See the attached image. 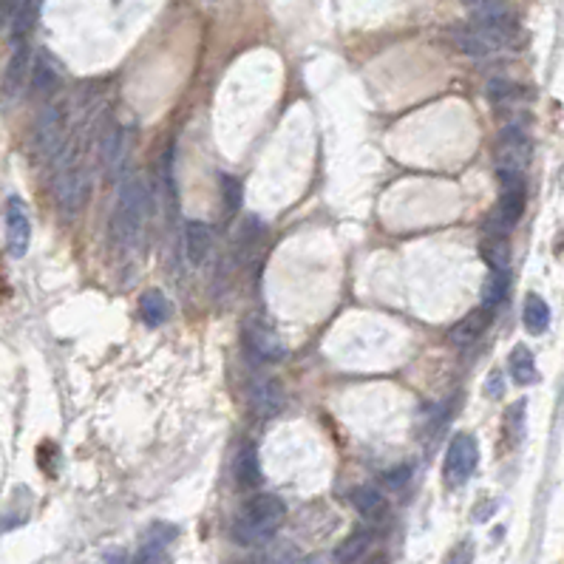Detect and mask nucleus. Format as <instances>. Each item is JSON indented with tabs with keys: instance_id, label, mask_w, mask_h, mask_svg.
I'll return each mask as SVG.
<instances>
[{
	"instance_id": "nucleus-12",
	"label": "nucleus",
	"mask_w": 564,
	"mask_h": 564,
	"mask_svg": "<svg viewBox=\"0 0 564 564\" xmlns=\"http://www.w3.org/2000/svg\"><path fill=\"white\" fill-rule=\"evenodd\" d=\"M29 241H32V221L29 213H26V204L20 199H9L6 204V244L15 259H23L29 252Z\"/></svg>"
},
{
	"instance_id": "nucleus-13",
	"label": "nucleus",
	"mask_w": 564,
	"mask_h": 564,
	"mask_svg": "<svg viewBox=\"0 0 564 564\" xmlns=\"http://www.w3.org/2000/svg\"><path fill=\"white\" fill-rule=\"evenodd\" d=\"M63 83L60 63L48 55V51H37L32 60V74H29V91L37 99H48Z\"/></svg>"
},
{
	"instance_id": "nucleus-29",
	"label": "nucleus",
	"mask_w": 564,
	"mask_h": 564,
	"mask_svg": "<svg viewBox=\"0 0 564 564\" xmlns=\"http://www.w3.org/2000/svg\"><path fill=\"white\" fill-rule=\"evenodd\" d=\"M522 431H525V400L514 403L505 412V434L510 437V443H519Z\"/></svg>"
},
{
	"instance_id": "nucleus-8",
	"label": "nucleus",
	"mask_w": 564,
	"mask_h": 564,
	"mask_svg": "<svg viewBox=\"0 0 564 564\" xmlns=\"http://www.w3.org/2000/svg\"><path fill=\"white\" fill-rule=\"evenodd\" d=\"M530 162V139L519 125H508L497 145L499 173H525Z\"/></svg>"
},
{
	"instance_id": "nucleus-11",
	"label": "nucleus",
	"mask_w": 564,
	"mask_h": 564,
	"mask_svg": "<svg viewBox=\"0 0 564 564\" xmlns=\"http://www.w3.org/2000/svg\"><path fill=\"white\" fill-rule=\"evenodd\" d=\"M32 48L29 43H15V55L6 63L4 80H0V94H4V102L12 106V102L23 94V88L29 86V74H32Z\"/></svg>"
},
{
	"instance_id": "nucleus-33",
	"label": "nucleus",
	"mask_w": 564,
	"mask_h": 564,
	"mask_svg": "<svg viewBox=\"0 0 564 564\" xmlns=\"http://www.w3.org/2000/svg\"><path fill=\"white\" fill-rule=\"evenodd\" d=\"M499 392H502V389H499V372H494L491 380H488V395H491V397H499Z\"/></svg>"
},
{
	"instance_id": "nucleus-18",
	"label": "nucleus",
	"mask_w": 564,
	"mask_h": 564,
	"mask_svg": "<svg viewBox=\"0 0 564 564\" xmlns=\"http://www.w3.org/2000/svg\"><path fill=\"white\" fill-rule=\"evenodd\" d=\"M264 239H267L264 224H261L259 219H247V221L239 227V233H236V255H239V261H241V264L252 261L255 255L261 252Z\"/></svg>"
},
{
	"instance_id": "nucleus-1",
	"label": "nucleus",
	"mask_w": 564,
	"mask_h": 564,
	"mask_svg": "<svg viewBox=\"0 0 564 564\" xmlns=\"http://www.w3.org/2000/svg\"><path fill=\"white\" fill-rule=\"evenodd\" d=\"M145 219H148V188L142 182V176L137 173L119 176V188L111 210L114 247L122 252H134L145 233Z\"/></svg>"
},
{
	"instance_id": "nucleus-10",
	"label": "nucleus",
	"mask_w": 564,
	"mask_h": 564,
	"mask_svg": "<svg viewBox=\"0 0 564 564\" xmlns=\"http://www.w3.org/2000/svg\"><path fill=\"white\" fill-rule=\"evenodd\" d=\"M241 335H244V344H247L250 354L259 357V361L275 364L287 354L284 344H281V338H278V332L272 326H267L264 321H259V318H250L241 329Z\"/></svg>"
},
{
	"instance_id": "nucleus-3",
	"label": "nucleus",
	"mask_w": 564,
	"mask_h": 564,
	"mask_svg": "<svg viewBox=\"0 0 564 564\" xmlns=\"http://www.w3.org/2000/svg\"><path fill=\"white\" fill-rule=\"evenodd\" d=\"M91 196V176L86 165L77 159L74 145L68 142L57 157V176H55V199L66 216H77Z\"/></svg>"
},
{
	"instance_id": "nucleus-21",
	"label": "nucleus",
	"mask_w": 564,
	"mask_h": 564,
	"mask_svg": "<svg viewBox=\"0 0 564 564\" xmlns=\"http://www.w3.org/2000/svg\"><path fill=\"white\" fill-rule=\"evenodd\" d=\"M479 252L491 270H508V264H510V244H508L502 230L488 227V236H485V241L479 244Z\"/></svg>"
},
{
	"instance_id": "nucleus-31",
	"label": "nucleus",
	"mask_w": 564,
	"mask_h": 564,
	"mask_svg": "<svg viewBox=\"0 0 564 564\" xmlns=\"http://www.w3.org/2000/svg\"><path fill=\"white\" fill-rule=\"evenodd\" d=\"M405 477H408V468H400V471H395V474H386V485H392V488H400V485L405 482Z\"/></svg>"
},
{
	"instance_id": "nucleus-26",
	"label": "nucleus",
	"mask_w": 564,
	"mask_h": 564,
	"mask_svg": "<svg viewBox=\"0 0 564 564\" xmlns=\"http://www.w3.org/2000/svg\"><path fill=\"white\" fill-rule=\"evenodd\" d=\"M508 287H510V278H508V270H491V275L485 278L482 284V306H488V310H497V306L505 301L508 295Z\"/></svg>"
},
{
	"instance_id": "nucleus-30",
	"label": "nucleus",
	"mask_w": 564,
	"mask_h": 564,
	"mask_svg": "<svg viewBox=\"0 0 564 564\" xmlns=\"http://www.w3.org/2000/svg\"><path fill=\"white\" fill-rule=\"evenodd\" d=\"M221 190H224V208H227L230 213H236L239 204H241V185H239V179L224 176V179H221Z\"/></svg>"
},
{
	"instance_id": "nucleus-17",
	"label": "nucleus",
	"mask_w": 564,
	"mask_h": 564,
	"mask_svg": "<svg viewBox=\"0 0 564 564\" xmlns=\"http://www.w3.org/2000/svg\"><path fill=\"white\" fill-rule=\"evenodd\" d=\"M213 250V230L204 221H188L185 227V255L190 264H201Z\"/></svg>"
},
{
	"instance_id": "nucleus-28",
	"label": "nucleus",
	"mask_w": 564,
	"mask_h": 564,
	"mask_svg": "<svg viewBox=\"0 0 564 564\" xmlns=\"http://www.w3.org/2000/svg\"><path fill=\"white\" fill-rule=\"evenodd\" d=\"M139 313H142V318H145V323H150V326H159V323H165L168 321V301H165V295L159 292V290H148L145 295H142V301H139Z\"/></svg>"
},
{
	"instance_id": "nucleus-27",
	"label": "nucleus",
	"mask_w": 564,
	"mask_h": 564,
	"mask_svg": "<svg viewBox=\"0 0 564 564\" xmlns=\"http://www.w3.org/2000/svg\"><path fill=\"white\" fill-rule=\"evenodd\" d=\"M122 148H125L122 128H117V125H114L108 134H102V142H99V157H102V165L108 168V173H114V170L119 168Z\"/></svg>"
},
{
	"instance_id": "nucleus-2",
	"label": "nucleus",
	"mask_w": 564,
	"mask_h": 564,
	"mask_svg": "<svg viewBox=\"0 0 564 564\" xmlns=\"http://www.w3.org/2000/svg\"><path fill=\"white\" fill-rule=\"evenodd\" d=\"M284 519H287V505L272 494H261V497H252L239 510L233 533L241 545H261L272 539L278 528L284 525Z\"/></svg>"
},
{
	"instance_id": "nucleus-4",
	"label": "nucleus",
	"mask_w": 564,
	"mask_h": 564,
	"mask_svg": "<svg viewBox=\"0 0 564 564\" xmlns=\"http://www.w3.org/2000/svg\"><path fill=\"white\" fill-rule=\"evenodd\" d=\"M468 9H471V20L482 26L485 32H491L502 43V48L522 46L519 20L505 0H468Z\"/></svg>"
},
{
	"instance_id": "nucleus-16",
	"label": "nucleus",
	"mask_w": 564,
	"mask_h": 564,
	"mask_svg": "<svg viewBox=\"0 0 564 564\" xmlns=\"http://www.w3.org/2000/svg\"><path fill=\"white\" fill-rule=\"evenodd\" d=\"M284 405H287V397L278 380L261 377L252 383V408L261 417H275L278 412H284Z\"/></svg>"
},
{
	"instance_id": "nucleus-9",
	"label": "nucleus",
	"mask_w": 564,
	"mask_h": 564,
	"mask_svg": "<svg viewBox=\"0 0 564 564\" xmlns=\"http://www.w3.org/2000/svg\"><path fill=\"white\" fill-rule=\"evenodd\" d=\"M477 456H479V451H477V440L471 437V434H456L446 451L443 474H446L448 485H463L477 468Z\"/></svg>"
},
{
	"instance_id": "nucleus-20",
	"label": "nucleus",
	"mask_w": 564,
	"mask_h": 564,
	"mask_svg": "<svg viewBox=\"0 0 564 564\" xmlns=\"http://www.w3.org/2000/svg\"><path fill=\"white\" fill-rule=\"evenodd\" d=\"M176 539V528L170 525H150L142 536V548H139V561H162L168 545Z\"/></svg>"
},
{
	"instance_id": "nucleus-32",
	"label": "nucleus",
	"mask_w": 564,
	"mask_h": 564,
	"mask_svg": "<svg viewBox=\"0 0 564 564\" xmlns=\"http://www.w3.org/2000/svg\"><path fill=\"white\" fill-rule=\"evenodd\" d=\"M17 6H20V0H0V9H4V17H9V20H12V15L17 12Z\"/></svg>"
},
{
	"instance_id": "nucleus-6",
	"label": "nucleus",
	"mask_w": 564,
	"mask_h": 564,
	"mask_svg": "<svg viewBox=\"0 0 564 564\" xmlns=\"http://www.w3.org/2000/svg\"><path fill=\"white\" fill-rule=\"evenodd\" d=\"M499 179H502V196L491 219V230L508 233L510 227H517V221L525 213V182H522V173H499Z\"/></svg>"
},
{
	"instance_id": "nucleus-15",
	"label": "nucleus",
	"mask_w": 564,
	"mask_h": 564,
	"mask_svg": "<svg viewBox=\"0 0 564 564\" xmlns=\"http://www.w3.org/2000/svg\"><path fill=\"white\" fill-rule=\"evenodd\" d=\"M491 318H494V310H488V306H479V310L468 313L448 332V344L456 349H466V346L477 344L482 338V332L491 326Z\"/></svg>"
},
{
	"instance_id": "nucleus-19",
	"label": "nucleus",
	"mask_w": 564,
	"mask_h": 564,
	"mask_svg": "<svg viewBox=\"0 0 564 564\" xmlns=\"http://www.w3.org/2000/svg\"><path fill=\"white\" fill-rule=\"evenodd\" d=\"M233 474L239 488L252 491L261 485V463H259V451L255 446H241V451L236 454V463H233Z\"/></svg>"
},
{
	"instance_id": "nucleus-23",
	"label": "nucleus",
	"mask_w": 564,
	"mask_h": 564,
	"mask_svg": "<svg viewBox=\"0 0 564 564\" xmlns=\"http://www.w3.org/2000/svg\"><path fill=\"white\" fill-rule=\"evenodd\" d=\"M43 0H20L17 12L12 15V43H23L35 29V23L40 17Z\"/></svg>"
},
{
	"instance_id": "nucleus-5",
	"label": "nucleus",
	"mask_w": 564,
	"mask_h": 564,
	"mask_svg": "<svg viewBox=\"0 0 564 564\" xmlns=\"http://www.w3.org/2000/svg\"><path fill=\"white\" fill-rule=\"evenodd\" d=\"M35 153L40 159H57L63 148L68 145V108L66 102H46L35 122L32 137Z\"/></svg>"
},
{
	"instance_id": "nucleus-22",
	"label": "nucleus",
	"mask_w": 564,
	"mask_h": 564,
	"mask_svg": "<svg viewBox=\"0 0 564 564\" xmlns=\"http://www.w3.org/2000/svg\"><path fill=\"white\" fill-rule=\"evenodd\" d=\"M374 545H377V533H374V528H369V530H357V533H352L349 539L338 548V561H366L369 553L374 550Z\"/></svg>"
},
{
	"instance_id": "nucleus-7",
	"label": "nucleus",
	"mask_w": 564,
	"mask_h": 564,
	"mask_svg": "<svg viewBox=\"0 0 564 564\" xmlns=\"http://www.w3.org/2000/svg\"><path fill=\"white\" fill-rule=\"evenodd\" d=\"M446 37L451 40V46L456 51H463V55H468V57H494L497 51H505L502 43L491 32H485L482 26H477L474 20L463 23V26H451Z\"/></svg>"
},
{
	"instance_id": "nucleus-14",
	"label": "nucleus",
	"mask_w": 564,
	"mask_h": 564,
	"mask_svg": "<svg viewBox=\"0 0 564 564\" xmlns=\"http://www.w3.org/2000/svg\"><path fill=\"white\" fill-rule=\"evenodd\" d=\"M349 499L357 510V517H361L369 528H383L389 522V514H392L389 499L383 497L377 488H372V485H361V488H354Z\"/></svg>"
},
{
	"instance_id": "nucleus-24",
	"label": "nucleus",
	"mask_w": 564,
	"mask_h": 564,
	"mask_svg": "<svg viewBox=\"0 0 564 564\" xmlns=\"http://www.w3.org/2000/svg\"><path fill=\"white\" fill-rule=\"evenodd\" d=\"M508 369H510V377L519 386H530V383L539 380V372H536V361H533V352L528 346H517L508 357Z\"/></svg>"
},
{
	"instance_id": "nucleus-25",
	"label": "nucleus",
	"mask_w": 564,
	"mask_h": 564,
	"mask_svg": "<svg viewBox=\"0 0 564 564\" xmlns=\"http://www.w3.org/2000/svg\"><path fill=\"white\" fill-rule=\"evenodd\" d=\"M522 321H525V329L530 332V335H542V332L550 326V310H548L545 298L528 295L525 310H522Z\"/></svg>"
}]
</instances>
